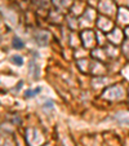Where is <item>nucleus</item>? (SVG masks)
<instances>
[{
  "label": "nucleus",
  "instance_id": "nucleus-1",
  "mask_svg": "<svg viewBox=\"0 0 129 146\" xmlns=\"http://www.w3.org/2000/svg\"><path fill=\"white\" fill-rule=\"evenodd\" d=\"M35 65H36L35 62H34V61H31V62H30V66H28V67H30V74L32 75L34 79H36V78L39 76V69H38V66L35 67Z\"/></svg>",
  "mask_w": 129,
  "mask_h": 146
},
{
  "label": "nucleus",
  "instance_id": "nucleus-2",
  "mask_svg": "<svg viewBox=\"0 0 129 146\" xmlns=\"http://www.w3.org/2000/svg\"><path fill=\"white\" fill-rule=\"evenodd\" d=\"M40 91H41V88H36V89H28V91H26L25 97H26V98H31V97L36 96V94H38V93H40Z\"/></svg>",
  "mask_w": 129,
  "mask_h": 146
},
{
  "label": "nucleus",
  "instance_id": "nucleus-3",
  "mask_svg": "<svg viewBox=\"0 0 129 146\" xmlns=\"http://www.w3.org/2000/svg\"><path fill=\"white\" fill-rule=\"evenodd\" d=\"M13 47L16 48V49H22V48L25 47V44H23V41L21 40V39L16 36V38L13 39Z\"/></svg>",
  "mask_w": 129,
  "mask_h": 146
},
{
  "label": "nucleus",
  "instance_id": "nucleus-4",
  "mask_svg": "<svg viewBox=\"0 0 129 146\" xmlns=\"http://www.w3.org/2000/svg\"><path fill=\"white\" fill-rule=\"evenodd\" d=\"M12 62H14V64L18 65V66H21V65L23 64V60L19 57V56H13V57H12Z\"/></svg>",
  "mask_w": 129,
  "mask_h": 146
},
{
  "label": "nucleus",
  "instance_id": "nucleus-5",
  "mask_svg": "<svg viewBox=\"0 0 129 146\" xmlns=\"http://www.w3.org/2000/svg\"><path fill=\"white\" fill-rule=\"evenodd\" d=\"M43 108L47 110V109H53L54 106H53V102L52 101H47V102H44V106H43Z\"/></svg>",
  "mask_w": 129,
  "mask_h": 146
}]
</instances>
